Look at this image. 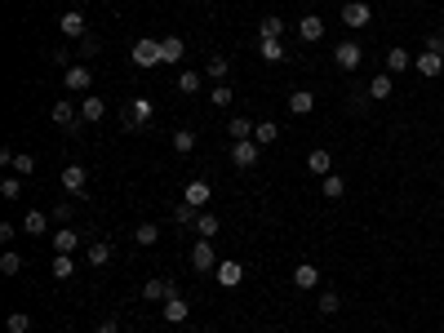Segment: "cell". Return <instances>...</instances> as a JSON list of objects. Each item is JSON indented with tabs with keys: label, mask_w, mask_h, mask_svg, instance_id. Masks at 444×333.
Returning <instances> with one entry per match:
<instances>
[{
	"label": "cell",
	"mask_w": 444,
	"mask_h": 333,
	"mask_svg": "<svg viewBox=\"0 0 444 333\" xmlns=\"http://www.w3.org/2000/svg\"><path fill=\"white\" fill-rule=\"evenodd\" d=\"M5 329H9V333H32V316H27V311H9Z\"/></svg>",
	"instance_id": "42"
},
{
	"label": "cell",
	"mask_w": 444,
	"mask_h": 333,
	"mask_svg": "<svg viewBox=\"0 0 444 333\" xmlns=\"http://www.w3.org/2000/svg\"><path fill=\"white\" fill-rule=\"evenodd\" d=\"M409 67H413V54L404 49V45H391V49H386V71H391V76L409 71Z\"/></svg>",
	"instance_id": "16"
},
{
	"label": "cell",
	"mask_w": 444,
	"mask_h": 333,
	"mask_svg": "<svg viewBox=\"0 0 444 333\" xmlns=\"http://www.w3.org/2000/svg\"><path fill=\"white\" fill-rule=\"evenodd\" d=\"M307 169H311L316 178H329V174H334V156H329L325 147H316V151L307 156Z\"/></svg>",
	"instance_id": "19"
},
{
	"label": "cell",
	"mask_w": 444,
	"mask_h": 333,
	"mask_svg": "<svg viewBox=\"0 0 444 333\" xmlns=\"http://www.w3.org/2000/svg\"><path fill=\"white\" fill-rule=\"evenodd\" d=\"M258 54H262V62H285V45L280 41H258Z\"/></svg>",
	"instance_id": "37"
},
{
	"label": "cell",
	"mask_w": 444,
	"mask_h": 333,
	"mask_svg": "<svg viewBox=\"0 0 444 333\" xmlns=\"http://www.w3.org/2000/svg\"><path fill=\"white\" fill-rule=\"evenodd\" d=\"M276 138H280V129L271 125V120H262V125L253 129V142H258V147H276Z\"/></svg>",
	"instance_id": "35"
},
{
	"label": "cell",
	"mask_w": 444,
	"mask_h": 333,
	"mask_svg": "<svg viewBox=\"0 0 444 333\" xmlns=\"http://www.w3.org/2000/svg\"><path fill=\"white\" fill-rule=\"evenodd\" d=\"M427 49H436V54H444V32H431V36H427Z\"/></svg>",
	"instance_id": "47"
},
{
	"label": "cell",
	"mask_w": 444,
	"mask_h": 333,
	"mask_svg": "<svg viewBox=\"0 0 444 333\" xmlns=\"http://www.w3.org/2000/svg\"><path fill=\"white\" fill-rule=\"evenodd\" d=\"M205 76H209V80H213V84H222V80H226V76H231V62H226V58H222V54H213V58H209V62H205Z\"/></svg>",
	"instance_id": "27"
},
{
	"label": "cell",
	"mask_w": 444,
	"mask_h": 333,
	"mask_svg": "<svg viewBox=\"0 0 444 333\" xmlns=\"http://www.w3.org/2000/svg\"><path fill=\"white\" fill-rule=\"evenodd\" d=\"M58 27H62V36H67V41H80V36L89 32V27H84V14H80V9H67V14L58 18Z\"/></svg>",
	"instance_id": "12"
},
{
	"label": "cell",
	"mask_w": 444,
	"mask_h": 333,
	"mask_svg": "<svg viewBox=\"0 0 444 333\" xmlns=\"http://www.w3.org/2000/svg\"><path fill=\"white\" fill-rule=\"evenodd\" d=\"M71 214H75V205H54V209H49V218H54L58 227H71Z\"/></svg>",
	"instance_id": "46"
},
{
	"label": "cell",
	"mask_w": 444,
	"mask_h": 333,
	"mask_svg": "<svg viewBox=\"0 0 444 333\" xmlns=\"http://www.w3.org/2000/svg\"><path fill=\"white\" fill-rule=\"evenodd\" d=\"M253 129H258V125H253V120H244V116H235L231 125H226V133H231V142H244V138H253Z\"/></svg>",
	"instance_id": "33"
},
{
	"label": "cell",
	"mask_w": 444,
	"mask_h": 333,
	"mask_svg": "<svg viewBox=\"0 0 444 333\" xmlns=\"http://www.w3.org/2000/svg\"><path fill=\"white\" fill-rule=\"evenodd\" d=\"M102 116H107V102H102V98H93V93H89V98H80V120H84V125H98Z\"/></svg>",
	"instance_id": "18"
},
{
	"label": "cell",
	"mask_w": 444,
	"mask_h": 333,
	"mask_svg": "<svg viewBox=\"0 0 444 333\" xmlns=\"http://www.w3.org/2000/svg\"><path fill=\"white\" fill-rule=\"evenodd\" d=\"M169 142H174V151H178V156H191L196 133H191V129H174V138H169Z\"/></svg>",
	"instance_id": "36"
},
{
	"label": "cell",
	"mask_w": 444,
	"mask_h": 333,
	"mask_svg": "<svg viewBox=\"0 0 444 333\" xmlns=\"http://www.w3.org/2000/svg\"><path fill=\"white\" fill-rule=\"evenodd\" d=\"M316 311H320V316H338V311H342V293L325 289V293H320V302H316Z\"/></svg>",
	"instance_id": "32"
},
{
	"label": "cell",
	"mask_w": 444,
	"mask_h": 333,
	"mask_svg": "<svg viewBox=\"0 0 444 333\" xmlns=\"http://www.w3.org/2000/svg\"><path fill=\"white\" fill-rule=\"evenodd\" d=\"M413 67H418V76H427V80H436V76L444 71V54H436V49H422L418 58H413Z\"/></svg>",
	"instance_id": "11"
},
{
	"label": "cell",
	"mask_w": 444,
	"mask_h": 333,
	"mask_svg": "<svg viewBox=\"0 0 444 333\" xmlns=\"http://www.w3.org/2000/svg\"><path fill=\"white\" fill-rule=\"evenodd\" d=\"M347 196V178L342 174H329L325 178V200H342Z\"/></svg>",
	"instance_id": "40"
},
{
	"label": "cell",
	"mask_w": 444,
	"mask_h": 333,
	"mask_svg": "<svg viewBox=\"0 0 444 333\" xmlns=\"http://www.w3.org/2000/svg\"><path fill=\"white\" fill-rule=\"evenodd\" d=\"M178 89H183V93H200L205 89V76L200 71H183V76H178Z\"/></svg>",
	"instance_id": "41"
},
{
	"label": "cell",
	"mask_w": 444,
	"mask_h": 333,
	"mask_svg": "<svg viewBox=\"0 0 444 333\" xmlns=\"http://www.w3.org/2000/svg\"><path fill=\"white\" fill-rule=\"evenodd\" d=\"M160 316L169 320V325H183L187 316H191V307H187V298L178 293V298H169V302H160Z\"/></svg>",
	"instance_id": "14"
},
{
	"label": "cell",
	"mask_w": 444,
	"mask_h": 333,
	"mask_svg": "<svg viewBox=\"0 0 444 333\" xmlns=\"http://www.w3.org/2000/svg\"><path fill=\"white\" fill-rule=\"evenodd\" d=\"M413 5H427V0H413Z\"/></svg>",
	"instance_id": "49"
},
{
	"label": "cell",
	"mask_w": 444,
	"mask_h": 333,
	"mask_svg": "<svg viewBox=\"0 0 444 333\" xmlns=\"http://www.w3.org/2000/svg\"><path fill=\"white\" fill-rule=\"evenodd\" d=\"M84 187H89V169L84 165H67L62 169V192L67 196H84Z\"/></svg>",
	"instance_id": "8"
},
{
	"label": "cell",
	"mask_w": 444,
	"mask_h": 333,
	"mask_svg": "<svg viewBox=\"0 0 444 333\" xmlns=\"http://www.w3.org/2000/svg\"><path fill=\"white\" fill-rule=\"evenodd\" d=\"M360 58H364V49L355 41H342V45H334V62L342 67V71H355L360 67Z\"/></svg>",
	"instance_id": "9"
},
{
	"label": "cell",
	"mask_w": 444,
	"mask_h": 333,
	"mask_svg": "<svg viewBox=\"0 0 444 333\" xmlns=\"http://www.w3.org/2000/svg\"><path fill=\"white\" fill-rule=\"evenodd\" d=\"M196 231H200V240H213V236L222 231V218L209 214V209H200V218H196Z\"/></svg>",
	"instance_id": "25"
},
{
	"label": "cell",
	"mask_w": 444,
	"mask_h": 333,
	"mask_svg": "<svg viewBox=\"0 0 444 333\" xmlns=\"http://www.w3.org/2000/svg\"><path fill=\"white\" fill-rule=\"evenodd\" d=\"M62 89L67 93H89L93 89V71L84 62H71L67 71H62Z\"/></svg>",
	"instance_id": "2"
},
{
	"label": "cell",
	"mask_w": 444,
	"mask_h": 333,
	"mask_svg": "<svg viewBox=\"0 0 444 333\" xmlns=\"http://www.w3.org/2000/svg\"><path fill=\"white\" fill-rule=\"evenodd\" d=\"M27 5H36V0H27Z\"/></svg>",
	"instance_id": "50"
},
{
	"label": "cell",
	"mask_w": 444,
	"mask_h": 333,
	"mask_svg": "<svg viewBox=\"0 0 444 333\" xmlns=\"http://www.w3.org/2000/svg\"><path fill=\"white\" fill-rule=\"evenodd\" d=\"M49 120H54V125H62V129H80L84 125V120H80V107H75L71 98H58V102H54V107H49Z\"/></svg>",
	"instance_id": "4"
},
{
	"label": "cell",
	"mask_w": 444,
	"mask_h": 333,
	"mask_svg": "<svg viewBox=\"0 0 444 333\" xmlns=\"http://www.w3.org/2000/svg\"><path fill=\"white\" fill-rule=\"evenodd\" d=\"M196 218H200V209H196V205H187V200H183V205H174V222L178 227H196Z\"/></svg>",
	"instance_id": "39"
},
{
	"label": "cell",
	"mask_w": 444,
	"mask_h": 333,
	"mask_svg": "<svg viewBox=\"0 0 444 333\" xmlns=\"http://www.w3.org/2000/svg\"><path fill=\"white\" fill-rule=\"evenodd\" d=\"M98 333H120V320H116V316H107V320L98 325Z\"/></svg>",
	"instance_id": "48"
},
{
	"label": "cell",
	"mask_w": 444,
	"mask_h": 333,
	"mask_svg": "<svg viewBox=\"0 0 444 333\" xmlns=\"http://www.w3.org/2000/svg\"><path fill=\"white\" fill-rule=\"evenodd\" d=\"M262 160V147L253 138H244V142H231V165L235 169H253Z\"/></svg>",
	"instance_id": "6"
},
{
	"label": "cell",
	"mask_w": 444,
	"mask_h": 333,
	"mask_svg": "<svg viewBox=\"0 0 444 333\" xmlns=\"http://www.w3.org/2000/svg\"><path fill=\"white\" fill-rule=\"evenodd\" d=\"M134 67H143V71L160 67V41H156V36H143V41H134Z\"/></svg>",
	"instance_id": "5"
},
{
	"label": "cell",
	"mask_w": 444,
	"mask_h": 333,
	"mask_svg": "<svg viewBox=\"0 0 444 333\" xmlns=\"http://www.w3.org/2000/svg\"><path fill=\"white\" fill-rule=\"evenodd\" d=\"M395 93V80H391V71H377L373 80H369V98H377V102H386Z\"/></svg>",
	"instance_id": "21"
},
{
	"label": "cell",
	"mask_w": 444,
	"mask_h": 333,
	"mask_svg": "<svg viewBox=\"0 0 444 333\" xmlns=\"http://www.w3.org/2000/svg\"><path fill=\"white\" fill-rule=\"evenodd\" d=\"M280 36H285V18H280V14H267L258 23V41H280Z\"/></svg>",
	"instance_id": "26"
},
{
	"label": "cell",
	"mask_w": 444,
	"mask_h": 333,
	"mask_svg": "<svg viewBox=\"0 0 444 333\" xmlns=\"http://www.w3.org/2000/svg\"><path fill=\"white\" fill-rule=\"evenodd\" d=\"M84 258H89V266H107L111 262V244L107 240H93L89 249H84Z\"/></svg>",
	"instance_id": "31"
},
{
	"label": "cell",
	"mask_w": 444,
	"mask_h": 333,
	"mask_svg": "<svg viewBox=\"0 0 444 333\" xmlns=\"http://www.w3.org/2000/svg\"><path fill=\"white\" fill-rule=\"evenodd\" d=\"M102 49V41H98V32H84L80 41H75V54H80V58H93V54Z\"/></svg>",
	"instance_id": "34"
},
{
	"label": "cell",
	"mask_w": 444,
	"mask_h": 333,
	"mask_svg": "<svg viewBox=\"0 0 444 333\" xmlns=\"http://www.w3.org/2000/svg\"><path fill=\"white\" fill-rule=\"evenodd\" d=\"M183 54H187L183 36H160V62H178Z\"/></svg>",
	"instance_id": "22"
},
{
	"label": "cell",
	"mask_w": 444,
	"mask_h": 333,
	"mask_svg": "<svg viewBox=\"0 0 444 333\" xmlns=\"http://www.w3.org/2000/svg\"><path fill=\"white\" fill-rule=\"evenodd\" d=\"M209 102H213V107H231V102H235V89H231V84H213V89H209Z\"/></svg>",
	"instance_id": "38"
},
{
	"label": "cell",
	"mask_w": 444,
	"mask_h": 333,
	"mask_svg": "<svg viewBox=\"0 0 444 333\" xmlns=\"http://www.w3.org/2000/svg\"><path fill=\"white\" fill-rule=\"evenodd\" d=\"M209 196H213V187L205 183V178H191V183H187V192H183V200H187V205H196V209L209 205Z\"/></svg>",
	"instance_id": "13"
},
{
	"label": "cell",
	"mask_w": 444,
	"mask_h": 333,
	"mask_svg": "<svg viewBox=\"0 0 444 333\" xmlns=\"http://www.w3.org/2000/svg\"><path fill=\"white\" fill-rule=\"evenodd\" d=\"M0 271H5V275H18V271H23V258H18L14 249H5V253H0Z\"/></svg>",
	"instance_id": "44"
},
{
	"label": "cell",
	"mask_w": 444,
	"mask_h": 333,
	"mask_svg": "<svg viewBox=\"0 0 444 333\" xmlns=\"http://www.w3.org/2000/svg\"><path fill=\"white\" fill-rule=\"evenodd\" d=\"M320 284V266L316 262H298L294 266V289H316Z\"/></svg>",
	"instance_id": "17"
},
{
	"label": "cell",
	"mask_w": 444,
	"mask_h": 333,
	"mask_svg": "<svg viewBox=\"0 0 444 333\" xmlns=\"http://www.w3.org/2000/svg\"><path fill=\"white\" fill-rule=\"evenodd\" d=\"M49 275H54V280H71V275H75V262H71V253H54V266H49Z\"/></svg>",
	"instance_id": "30"
},
{
	"label": "cell",
	"mask_w": 444,
	"mask_h": 333,
	"mask_svg": "<svg viewBox=\"0 0 444 333\" xmlns=\"http://www.w3.org/2000/svg\"><path fill=\"white\" fill-rule=\"evenodd\" d=\"M191 266H196L200 275L218 271V253H213V240H196V244H191Z\"/></svg>",
	"instance_id": "7"
},
{
	"label": "cell",
	"mask_w": 444,
	"mask_h": 333,
	"mask_svg": "<svg viewBox=\"0 0 444 333\" xmlns=\"http://www.w3.org/2000/svg\"><path fill=\"white\" fill-rule=\"evenodd\" d=\"M311 107H316V98H311V89H294V93H289V111H294V116H307Z\"/></svg>",
	"instance_id": "29"
},
{
	"label": "cell",
	"mask_w": 444,
	"mask_h": 333,
	"mask_svg": "<svg viewBox=\"0 0 444 333\" xmlns=\"http://www.w3.org/2000/svg\"><path fill=\"white\" fill-rule=\"evenodd\" d=\"M342 23L347 27H369L373 23V9L364 5V0H347V5H342Z\"/></svg>",
	"instance_id": "10"
},
{
	"label": "cell",
	"mask_w": 444,
	"mask_h": 333,
	"mask_svg": "<svg viewBox=\"0 0 444 333\" xmlns=\"http://www.w3.org/2000/svg\"><path fill=\"white\" fill-rule=\"evenodd\" d=\"M0 196H5V200H23V178H5V183H0Z\"/></svg>",
	"instance_id": "43"
},
{
	"label": "cell",
	"mask_w": 444,
	"mask_h": 333,
	"mask_svg": "<svg viewBox=\"0 0 444 333\" xmlns=\"http://www.w3.org/2000/svg\"><path fill=\"white\" fill-rule=\"evenodd\" d=\"M49 222H54L49 214H40V209H27V218H23V231H27V236H45V231H49Z\"/></svg>",
	"instance_id": "24"
},
{
	"label": "cell",
	"mask_w": 444,
	"mask_h": 333,
	"mask_svg": "<svg viewBox=\"0 0 444 333\" xmlns=\"http://www.w3.org/2000/svg\"><path fill=\"white\" fill-rule=\"evenodd\" d=\"M143 298H147V302H169V298H178V280H174V275H169V280H165V275H151V280L143 284Z\"/></svg>",
	"instance_id": "3"
},
{
	"label": "cell",
	"mask_w": 444,
	"mask_h": 333,
	"mask_svg": "<svg viewBox=\"0 0 444 333\" xmlns=\"http://www.w3.org/2000/svg\"><path fill=\"white\" fill-rule=\"evenodd\" d=\"M151 120H156V102L151 98H129L125 111H120V125L125 129H143V125H151Z\"/></svg>",
	"instance_id": "1"
},
{
	"label": "cell",
	"mask_w": 444,
	"mask_h": 333,
	"mask_svg": "<svg viewBox=\"0 0 444 333\" xmlns=\"http://www.w3.org/2000/svg\"><path fill=\"white\" fill-rule=\"evenodd\" d=\"M14 174L18 178H32L36 174V156H27V151H23V156H14Z\"/></svg>",
	"instance_id": "45"
},
{
	"label": "cell",
	"mask_w": 444,
	"mask_h": 333,
	"mask_svg": "<svg viewBox=\"0 0 444 333\" xmlns=\"http://www.w3.org/2000/svg\"><path fill=\"white\" fill-rule=\"evenodd\" d=\"M298 36H302L307 45H316L320 36H325V18H320V14H307V18H298Z\"/></svg>",
	"instance_id": "15"
},
{
	"label": "cell",
	"mask_w": 444,
	"mask_h": 333,
	"mask_svg": "<svg viewBox=\"0 0 444 333\" xmlns=\"http://www.w3.org/2000/svg\"><path fill=\"white\" fill-rule=\"evenodd\" d=\"M49 244H54V253H75V249H80V236H75L71 227H58Z\"/></svg>",
	"instance_id": "20"
},
{
	"label": "cell",
	"mask_w": 444,
	"mask_h": 333,
	"mask_svg": "<svg viewBox=\"0 0 444 333\" xmlns=\"http://www.w3.org/2000/svg\"><path fill=\"white\" fill-rule=\"evenodd\" d=\"M134 244H143V249L160 244V227H156V222H138V227H134Z\"/></svg>",
	"instance_id": "28"
},
{
	"label": "cell",
	"mask_w": 444,
	"mask_h": 333,
	"mask_svg": "<svg viewBox=\"0 0 444 333\" xmlns=\"http://www.w3.org/2000/svg\"><path fill=\"white\" fill-rule=\"evenodd\" d=\"M213 275H218L222 289H235V284L244 280V266H240V262H218V271H213Z\"/></svg>",
	"instance_id": "23"
}]
</instances>
